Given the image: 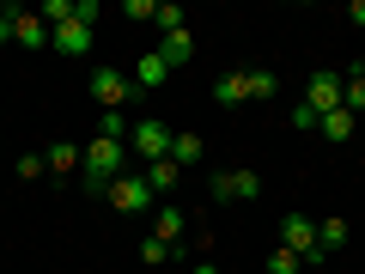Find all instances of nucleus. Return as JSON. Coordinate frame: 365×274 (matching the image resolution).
<instances>
[{
  "label": "nucleus",
  "instance_id": "obj_3",
  "mask_svg": "<svg viewBox=\"0 0 365 274\" xmlns=\"http://www.w3.org/2000/svg\"><path fill=\"white\" fill-rule=\"evenodd\" d=\"M91 98H98V110H128L134 79L122 67H91Z\"/></svg>",
  "mask_w": 365,
  "mask_h": 274
},
{
  "label": "nucleus",
  "instance_id": "obj_30",
  "mask_svg": "<svg viewBox=\"0 0 365 274\" xmlns=\"http://www.w3.org/2000/svg\"><path fill=\"white\" fill-rule=\"evenodd\" d=\"M359 79H365V55H359Z\"/></svg>",
  "mask_w": 365,
  "mask_h": 274
},
{
  "label": "nucleus",
  "instance_id": "obj_19",
  "mask_svg": "<svg viewBox=\"0 0 365 274\" xmlns=\"http://www.w3.org/2000/svg\"><path fill=\"white\" fill-rule=\"evenodd\" d=\"M341 244H347V220H335V213H329V220L317 225V250L329 256V250H341Z\"/></svg>",
  "mask_w": 365,
  "mask_h": 274
},
{
  "label": "nucleus",
  "instance_id": "obj_2",
  "mask_svg": "<svg viewBox=\"0 0 365 274\" xmlns=\"http://www.w3.org/2000/svg\"><path fill=\"white\" fill-rule=\"evenodd\" d=\"M170 122L165 116H146V122H134V134H128V158L134 165H153V158H170Z\"/></svg>",
  "mask_w": 365,
  "mask_h": 274
},
{
  "label": "nucleus",
  "instance_id": "obj_14",
  "mask_svg": "<svg viewBox=\"0 0 365 274\" xmlns=\"http://www.w3.org/2000/svg\"><path fill=\"white\" fill-rule=\"evenodd\" d=\"M43 165H49V171H55V177H67V171H79V165H86V153H79V146H73V141H55V146H49V153H43Z\"/></svg>",
  "mask_w": 365,
  "mask_h": 274
},
{
  "label": "nucleus",
  "instance_id": "obj_5",
  "mask_svg": "<svg viewBox=\"0 0 365 274\" xmlns=\"http://www.w3.org/2000/svg\"><path fill=\"white\" fill-rule=\"evenodd\" d=\"M104 196L116 201L122 213H146V208H153V183H146L140 171H128V177H116V183H110Z\"/></svg>",
  "mask_w": 365,
  "mask_h": 274
},
{
  "label": "nucleus",
  "instance_id": "obj_26",
  "mask_svg": "<svg viewBox=\"0 0 365 274\" xmlns=\"http://www.w3.org/2000/svg\"><path fill=\"white\" fill-rule=\"evenodd\" d=\"M170 256V244H158V238H146V244H140V262H165Z\"/></svg>",
  "mask_w": 365,
  "mask_h": 274
},
{
  "label": "nucleus",
  "instance_id": "obj_28",
  "mask_svg": "<svg viewBox=\"0 0 365 274\" xmlns=\"http://www.w3.org/2000/svg\"><path fill=\"white\" fill-rule=\"evenodd\" d=\"M347 19H353V25H365V0H353V6H347Z\"/></svg>",
  "mask_w": 365,
  "mask_h": 274
},
{
  "label": "nucleus",
  "instance_id": "obj_7",
  "mask_svg": "<svg viewBox=\"0 0 365 274\" xmlns=\"http://www.w3.org/2000/svg\"><path fill=\"white\" fill-rule=\"evenodd\" d=\"M256 196H262L256 171H220L213 177V201H256Z\"/></svg>",
  "mask_w": 365,
  "mask_h": 274
},
{
  "label": "nucleus",
  "instance_id": "obj_22",
  "mask_svg": "<svg viewBox=\"0 0 365 274\" xmlns=\"http://www.w3.org/2000/svg\"><path fill=\"white\" fill-rule=\"evenodd\" d=\"M341 110H353V116L365 110V79H347V91H341Z\"/></svg>",
  "mask_w": 365,
  "mask_h": 274
},
{
  "label": "nucleus",
  "instance_id": "obj_18",
  "mask_svg": "<svg viewBox=\"0 0 365 274\" xmlns=\"http://www.w3.org/2000/svg\"><path fill=\"white\" fill-rule=\"evenodd\" d=\"M153 238H158V244H182V213H177V208H158Z\"/></svg>",
  "mask_w": 365,
  "mask_h": 274
},
{
  "label": "nucleus",
  "instance_id": "obj_12",
  "mask_svg": "<svg viewBox=\"0 0 365 274\" xmlns=\"http://www.w3.org/2000/svg\"><path fill=\"white\" fill-rule=\"evenodd\" d=\"M158 55H165L170 67H189V61H195V37H189V31H165V43H158Z\"/></svg>",
  "mask_w": 365,
  "mask_h": 274
},
{
  "label": "nucleus",
  "instance_id": "obj_24",
  "mask_svg": "<svg viewBox=\"0 0 365 274\" xmlns=\"http://www.w3.org/2000/svg\"><path fill=\"white\" fill-rule=\"evenodd\" d=\"M153 25H158V31H182V6H158Z\"/></svg>",
  "mask_w": 365,
  "mask_h": 274
},
{
  "label": "nucleus",
  "instance_id": "obj_29",
  "mask_svg": "<svg viewBox=\"0 0 365 274\" xmlns=\"http://www.w3.org/2000/svg\"><path fill=\"white\" fill-rule=\"evenodd\" d=\"M195 274H220V268H213V262H195Z\"/></svg>",
  "mask_w": 365,
  "mask_h": 274
},
{
  "label": "nucleus",
  "instance_id": "obj_9",
  "mask_svg": "<svg viewBox=\"0 0 365 274\" xmlns=\"http://www.w3.org/2000/svg\"><path fill=\"white\" fill-rule=\"evenodd\" d=\"M49 43H55L61 55H86V49H91V25H86V19H67V25L49 31Z\"/></svg>",
  "mask_w": 365,
  "mask_h": 274
},
{
  "label": "nucleus",
  "instance_id": "obj_15",
  "mask_svg": "<svg viewBox=\"0 0 365 274\" xmlns=\"http://www.w3.org/2000/svg\"><path fill=\"white\" fill-rule=\"evenodd\" d=\"M177 158H153V165H140V177L153 183V196H165V189H177Z\"/></svg>",
  "mask_w": 365,
  "mask_h": 274
},
{
  "label": "nucleus",
  "instance_id": "obj_10",
  "mask_svg": "<svg viewBox=\"0 0 365 274\" xmlns=\"http://www.w3.org/2000/svg\"><path fill=\"white\" fill-rule=\"evenodd\" d=\"M128 79H134V91H158V86L170 79V61L153 49V55H140V61H134V73H128Z\"/></svg>",
  "mask_w": 365,
  "mask_h": 274
},
{
  "label": "nucleus",
  "instance_id": "obj_23",
  "mask_svg": "<svg viewBox=\"0 0 365 274\" xmlns=\"http://www.w3.org/2000/svg\"><path fill=\"white\" fill-rule=\"evenodd\" d=\"M13 171H19V177H25V183H37V177H43V171H49V165H43V158H37V153H25V158H19V165H13Z\"/></svg>",
  "mask_w": 365,
  "mask_h": 274
},
{
  "label": "nucleus",
  "instance_id": "obj_13",
  "mask_svg": "<svg viewBox=\"0 0 365 274\" xmlns=\"http://www.w3.org/2000/svg\"><path fill=\"white\" fill-rule=\"evenodd\" d=\"M213 98H220L225 110H232V104H244V98H250V67H232V73H225L220 86H213Z\"/></svg>",
  "mask_w": 365,
  "mask_h": 274
},
{
  "label": "nucleus",
  "instance_id": "obj_27",
  "mask_svg": "<svg viewBox=\"0 0 365 274\" xmlns=\"http://www.w3.org/2000/svg\"><path fill=\"white\" fill-rule=\"evenodd\" d=\"M13 43V19H6V6H0V49Z\"/></svg>",
  "mask_w": 365,
  "mask_h": 274
},
{
  "label": "nucleus",
  "instance_id": "obj_4",
  "mask_svg": "<svg viewBox=\"0 0 365 274\" xmlns=\"http://www.w3.org/2000/svg\"><path fill=\"white\" fill-rule=\"evenodd\" d=\"M280 250H292L299 262H329L323 250H317V225L304 220V213H287V220H280Z\"/></svg>",
  "mask_w": 365,
  "mask_h": 274
},
{
  "label": "nucleus",
  "instance_id": "obj_20",
  "mask_svg": "<svg viewBox=\"0 0 365 274\" xmlns=\"http://www.w3.org/2000/svg\"><path fill=\"white\" fill-rule=\"evenodd\" d=\"M274 91H280V79H274L268 67H250V98H256V104H268Z\"/></svg>",
  "mask_w": 365,
  "mask_h": 274
},
{
  "label": "nucleus",
  "instance_id": "obj_8",
  "mask_svg": "<svg viewBox=\"0 0 365 274\" xmlns=\"http://www.w3.org/2000/svg\"><path fill=\"white\" fill-rule=\"evenodd\" d=\"M6 19H13V43H25V49H43V43H49V25H43L37 13H25V6H6Z\"/></svg>",
  "mask_w": 365,
  "mask_h": 274
},
{
  "label": "nucleus",
  "instance_id": "obj_16",
  "mask_svg": "<svg viewBox=\"0 0 365 274\" xmlns=\"http://www.w3.org/2000/svg\"><path fill=\"white\" fill-rule=\"evenodd\" d=\"M201 153H207V141H201V134H189V128L170 134V158H177V165H195Z\"/></svg>",
  "mask_w": 365,
  "mask_h": 274
},
{
  "label": "nucleus",
  "instance_id": "obj_21",
  "mask_svg": "<svg viewBox=\"0 0 365 274\" xmlns=\"http://www.w3.org/2000/svg\"><path fill=\"white\" fill-rule=\"evenodd\" d=\"M299 268H304V262L292 256V250H280V244H274V256H268V274H299Z\"/></svg>",
  "mask_w": 365,
  "mask_h": 274
},
{
  "label": "nucleus",
  "instance_id": "obj_11",
  "mask_svg": "<svg viewBox=\"0 0 365 274\" xmlns=\"http://www.w3.org/2000/svg\"><path fill=\"white\" fill-rule=\"evenodd\" d=\"M353 128H359V116H353V110H329V116L317 122V134H323L329 146H341V141H353Z\"/></svg>",
  "mask_w": 365,
  "mask_h": 274
},
{
  "label": "nucleus",
  "instance_id": "obj_1",
  "mask_svg": "<svg viewBox=\"0 0 365 274\" xmlns=\"http://www.w3.org/2000/svg\"><path fill=\"white\" fill-rule=\"evenodd\" d=\"M128 146L122 141H104V134H98V141L86 146V189H110V183L116 177H128Z\"/></svg>",
  "mask_w": 365,
  "mask_h": 274
},
{
  "label": "nucleus",
  "instance_id": "obj_17",
  "mask_svg": "<svg viewBox=\"0 0 365 274\" xmlns=\"http://www.w3.org/2000/svg\"><path fill=\"white\" fill-rule=\"evenodd\" d=\"M98 134H104V141H122V146H128V110H98Z\"/></svg>",
  "mask_w": 365,
  "mask_h": 274
},
{
  "label": "nucleus",
  "instance_id": "obj_6",
  "mask_svg": "<svg viewBox=\"0 0 365 274\" xmlns=\"http://www.w3.org/2000/svg\"><path fill=\"white\" fill-rule=\"evenodd\" d=\"M341 91H347V79L323 67V73H311V79H304V104H311L317 116H329V110H341Z\"/></svg>",
  "mask_w": 365,
  "mask_h": 274
},
{
  "label": "nucleus",
  "instance_id": "obj_25",
  "mask_svg": "<svg viewBox=\"0 0 365 274\" xmlns=\"http://www.w3.org/2000/svg\"><path fill=\"white\" fill-rule=\"evenodd\" d=\"M317 122H323V116H317L311 104H292V128H317Z\"/></svg>",
  "mask_w": 365,
  "mask_h": 274
}]
</instances>
